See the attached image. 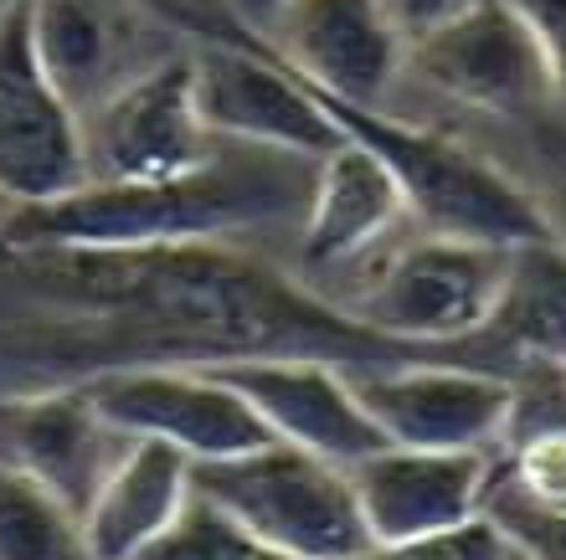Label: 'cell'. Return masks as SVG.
<instances>
[{"label":"cell","instance_id":"obj_1","mask_svg":"<svg viewBox=\"0 0 566 560\" xmlns=\"http://www.w3.org/2000/svg\"><path fill=\"white\" fill-rule=\"evenodd\" d=\"M269 355L335 366L438 360L360 329L310 283L232 242L0 252V397L88 385L139 366Z\"/></svg>","mask_w":566,"mask_h":560},{"label":"cell","instance_id":"obj_2","mask_svg":"<svg viewBox=\"0 0 566 560\" xmlns=\"http://www.w3.org/2000/svg\"><path fill=\"white\" fill-rule=\"evenodd\" d=\"M314 160L258 145H222L201 170L170 180H88L83 191L15 207L6 247H186L232 242L304 216Z\"/></svg>","mask_w":566,"mask_h":560},{"label":"cell","instance_id":"obj_3","mask_svg":"<svg viewBox=\"0 0 566 560\" xmlns=\"http://www.w3.org/2000/svg\"><path fill=\"white\" fill-rule=\"evenodd\" d=\"M314 93V88H310ZM340 139H356L391 170L397 191L407 201V216L422 222V232L463 236V242H494V247H531L552 242L541 201L515 176H505L494 160L443 129H422L387 108L340 104L314 93Z\"/></svg>","mask_w":566,"mask_h":560},{"label":"cell","instance_id":"obj_4","mask_svg":"<svg viewBox=\"0 0 566 560\" xmlns=\"http://www.w3.org/2000/svg\"><path fill=\"white\" fill-rule=\"evenodd\" d=\"M515 247L463 242V236L422 232L418 242L391 247L366 267L350 298L335 309L350 314L360 329L407 345L422 355H453L463 339H484L505 304Z\"/></svg>","mask_w":566,"mask_h":560},{"label":"cell","instance_id":"obj_5","mask_svg":"<svg viewBox=\"0 0 566 560\" xmlns=\"http://www.w3.org/2000/svg\"><path fill=\"white\" fill-rule=\"evenodd\" d=\"M191 488L196 499L222 509L232 525L289 560H350L371 546L350 473L289 443H263L222 463H196Z\"/></svg>","mask_w":566,"mask_h":560},{"label":"cell","instance_id":"obj_6","mask_svg":"<svg viewBox=\"0 0 566 560\" xmlns=\"http://www.w3.org/2000/svg\"><path fill=\"white\" fill-rule=\"evenodd\" d=\"M360 406L387 437V447L422 453H494L515 432L521 385L490 366L453 355L397 360V366H350Z\"/></svg>","mask_w":566,"mask_h":560},{"label":"cell","instance_id":"obj_7","mask_svg":"<svg viewBox=\"0 0 566 560\" xmlns=\"http://www.w3.org/2000/svg\"><path fill=\"white\" fill-rule=\"evenodd\" d=\"M186 57H191L196 114L222 145L283 149L298 160H319L340 145V129L329 124L310 83L238 21L207 31Z\"/></svg>","mask_w":566,"mask_h":560},{"label":"cell","instance_id":"obj_8","mask_svg":"<svg viewBox=\"0 0 566 560\" xmlns=\"http://www.w3.org/2000/svg\"><path fill=\"white\" fill-rule=\"evenodd\" d=\"M88 186L83 118L62 98L31 36L27 0L0 6V196L46 207Z\"/></svg>","mask_w":566,"mask_h":560},{"label":"cell","instance_id":"obj_9","mask_svg":"<svg viewBox=\"0 0 566 560\" xmlns=\"http://www.w3.org/2000/svg\"><path fill=\"white\" fill-rule=\"evenodd\" d=\"M83 391L114 432L176 447L180 457H191V468L273 443L253 406L207 366L114 370V376L88 381Z\"/></svg>","mask_w":566,"mask_h":560},{"label":"cell","instance_id":"obj_10","mask_svg":"<svg viewBox=\"0 0 566 560\" xmlns=\"http://www.w3.org/2000/svg\"><path fill=\"white\" fill-rule=\"evenodd\" d=\"M222 139L201 124L191 93V57H160L83 114L88 180H170L201 170Z\"/></svg>","mask_w":566,"mask_h":560},{"label":"cell","instance_id":"obj_11","mask_svg":"<svg viewBox=\"0 0 566 560\" xmlns=\"http://www.w3.org/2000/svg\"><path fill=\"white\" fill-rule=\"evenodd\" d=\"M407 62L428 88L479 114L525 118L556 104L546 57L510 0H474L469 11L407 46Z\"/></svg>","mask_w":566,"mask_h":560},{"label":"cell","instance_id":"obj_12","mask_svg":"<svg viewBox=\"0 0 566 560\" xmlns=\"http://www.w3.org/2000/svg\"><path fill=\"white\" fill-rule=\"evenodd\" d=\"M258 42L314 93L366 108H381L407 67V36L387 0H289Z\"/></svg>","mask_w":566,"mask_h":560},{"label":"cell","instance_id":"obj_13","mask_svg":"<svg viewBox=\"0 0 566 560\" xmlns=\"http://www.w3.org/2000/svg\"><path fill=\"white\" fill-rule=\"evenodd\" d=\"M207 370H217L253 406L273 443H289L298 453L340 463V468L387 447V437L376 432L356 385L345 376L350 366L310 360V355H269V360H232V366Z\"/></svg>","mask_w":566,"mask_h":560},{"label":"cell","instance_id":"obj_14","mask_svg":"<svg viewBox=\"0 0 566 560\" xmlns=\"http://www.w3.org/2000/svg\"><path fill=\"white\" fill-rule=\"evenodd\" d=\"M360 519L371 540H418L459 530L484 515L494 478L490 453H422V447H376L350 463Z\"/></svg>","mask_w":566,"mask_h":560},{"label":"cell","instance_id":"obj_15","mask_svg":"<svg viewBox=\"0 0 566 560\" xmlns=\"http://www.w3.org/2000/svg\"><path fill=\"white\" fill-rule=\"evenodd\" d=\"M124 447L129 437L98 416L83 385L0 397V468L27 473L31 484L57 494L73 515H83V504L119 463Z\"/></svg>","mask_w":566,"mask_h":560},{"label":"cell","instance_id":"obj_16","mask_svg":"<svg viewBox=\"0 0 566 560\" xmlns=\"http://www.w3.org/2000/svg\"><path fill=\"white\" fill-rule=\"evenodd\" d=\"M402 222L407 201L391 170L356 139H340L329 155L314 160V186L298 216V263L314 278L350 273L371 263Z\"/></svg>","mask_w":566,"mask_h":560},{"label":"cell","instance_id":"obj_17","mask_svg":"<svg viewBox=\"0 0 566 560\" xmlns=\"http://www.w3.org/2000/svg\"><path fill=\"white\" fill-rule=\"evenodd\" d=\"M31 36L62 98L83 118L149 62V15L139 0H27Z\"/></svg>","mask_w":566,"mask_h":560},{"label":"cell","instance_id":"obj_18","mask_svg":"<svg viewBox=\"0 0 566 560\" xmlns=\"http://www.w3.org/2000/svg\"><path fill=\"white\" fill-rule=\"evenodd\" d=\"M191 494V457L149 437H129L119 463L77 515L83 546L93 560H139L180 519Z\"/></svg>","mask_w":566,"mask_h":560},{"label":"cell","instance_id":"obj_19","mask_svg":"<svg viewBox=\"0 0 566 560\" xmlns=\"http://www.w3.org/2000/svg\"><path fill=\"white\" fill-rule=\"evenodd\" d=\"M484 339H505L515 355L546 360L552 370L566 366V247L556 242L515 247L505 304Z\"/></svg>","mask_w":566,"mask_h":560},{"label":"cell","instance_id":"obj_20","mask_svg":"<svg viewBox=\"0 0 566 560\" xmlns=\"http://www.w3.org/2000/svg\"><path fill=\"white\" fill-rule=\"evenodd\" d=\"M0 560H93L73 509L15 468H0Z\"/></svg>","mask_w":566,"mask_h":560},{"label":"cell","instance_id":"obj_21","mask_svg":"<svg viewBox=\"0 0 566 560\" xmlns=\"http://www.w3.org/2000/svg\"><path fill=\"white\" fill-rule=\"evenodd\" d=\"M525 509H566V422H536L515 432L505 468L494 463L490 494Z\"/></svg>","mask_w":566,"mask_h":560},{"label":"cell","instance_id":"obj_22","mask_svg":"<svg viewBox=\"0 0 566 560\" xmlns=\"http://www.w3.org/2000/svg\"><path fill=\"white\" fill-rule=\"evenodd\" d=\"M139 560H289L283 550L263 546L258 535H248L242 525L211 509L207 499H196L180 509V519L155 540Z\"/></svg>","mask_w":566,"mask_h":560},{"label":"cell","instance_id":"obj_23","mask_svg":"<svg viewBox=\"0 0 566 560\" xmlns=\"http://www.w3.org/2000/svg\"><path fill=\"white\" fill-rule=\"evenodd\" d=\"M350 560H510V540L490 515L469 519L459 530L418 535V540H371Z\"/></svg>","mask_w":566,"mask_h":560},{"label":"cell","instance_id":"obj_24","mask_svg":"<svg viewBox=\"0 0 566 560\" xmlns=\"http://www.w3.org/2000/svg\"><path fill=\"white\" fill-rule=\"evenodd\" d=\"M484 515L500 525L521 560H566V509H525L510 499H484Z\"/></svg>","mask_w":566,"mask_h":560},{"label":"cell","instance_id":"obj_25","mask_svg":"<svg viewBox=\"0 0 566 560\" xmlns=\"http://www.w3.org/2000/svg\"><path fill=\"white\" fill-rule=\"evenodd\" d=\"M521 21L536 36L541 57H546V73H552L556 104H566V0H510Z\"/></svg>","mask_w":566,"mask_h":560},{"label":"cell","instance_id":"obj_26","mask_svg":"<svg viewBox=\"0 0 566 560\" xmlns=\"http://www.w3.org/2000/svg\"><path fill=\"white\" fill-rule=\"evenodd\" d=\"M474 0H387V11L391 21L402 27L407 46L418 42V36H428V31H438L443 21H453L459 11H469Z\"/></svg>","mask_w":566,"mask_h":560},{"label":"cell","instance_id":"obj_27","mask_svg":"<svg viewBox=\"0 0 566 560\" xmlns=\"http://www.w3.org/2000/svg\"><path fill=\"white\" fill-rule=\"evenodd\" d=\"M283 6H289V0H227L232 21H238L242 31H258V36L269 31V21L283 11Z\"/></svg>","mask_w":566,"mask_h":560},{"label":"cell","instance_id":"obj_28","mask_svg":"<svg viewBox=\"0 0 566 560\" xmlns=\"http://www.w3.org/2000/svg\"><path fill=\"white\" fill-rule=\"evenodd\" d=\"M541 216H546V232H552L556 247H566V170L556 176L552 201H541Z\"/></svg>","mask_w":566,"mask_h":560},{"label":"cell","instance_id":"obj_29","mask_svg":"<svg viewBox=\"0 0 566 560\" xmlns=\"http://www.w3.org/2000/svg\"><path fill=\"white\" fill-rule=\"evenodd\" d=\"M11 216H15V207L0 196V252H6V226H11Z\"/></svg>","mask_w":566,"mask_h":560},{"label":"cell","instance_id":"obj_30","mask_svg":"<svg viewBox=\"0 0 566 560\" xmlns=\"http://www.w3.org/2000/svg\"><path fill=\"white\" fill-rule=\"evenodd\" d=\"M510 560H521V556H515V550H510Z\"/></svg>","mask_w":566,"mask_h":560},{"label":"cell","instance_id":"obj_31","mask_svg":"<svg viewBox=\"0 0 566 560\" xmlns=\"http://www.w3.org/2000/svg\"><path fill=\"white\" fill-rule=\"evenodd\" d=\"M0 6H6V0H0Z\"/></svg>","mask_w":566,"mask_h":560}]
</instances>
